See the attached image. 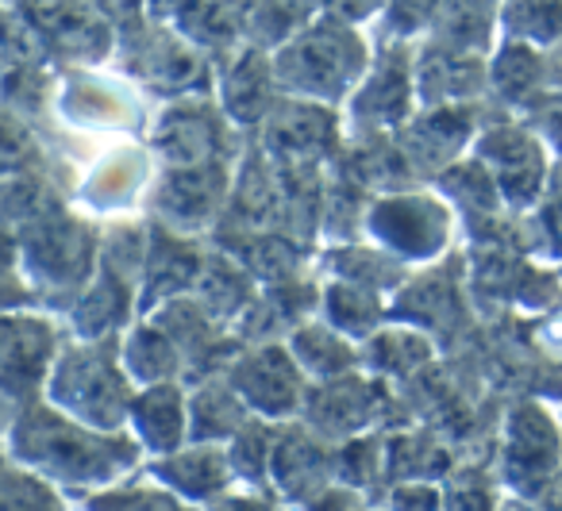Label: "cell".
Wrapping results in <instances>:
<instances>
[{"mask_svg":"<svg viewBox=\"0 0 562 511\" xmlns=\"http://www.w3.org/2000/svg\"><path fill=\"white\" fill-rule=\"evenodd\" d=\"M12 454L63 485H109L135 465V442L112 439L63 408H27L12 423Z\"/></svg>","mask_w":562,"mask_h":511,"instance_id":"1","label":"cell"},{"mask_svg":"<svg viewBox=\"0 0 562 511\" xmlns=\"http://www.w3.org/2000/svg\"><path fill=\"white\" fill-rule=\"evenodd\" d=\"M270 63L285 96L336 104L367 78L370 47L351 20L321 16L313 24H301L290 39H281L278 50H270Z\"/></svg>","mask_w":562,"mask_h":511,"instance_id":"2","label":"cell"},{"mask_svg":"<svg viewBox=\"0 0 562 511\" xmlns=\"http://www.w3.org/2000/svg\"><path fill=\"white\" fill-rule=\"evenodd\" d=\"M50 400L66 416L101 427V431L124 423L135 393L127 373L120 370L112 339H89L58 350L55 365H50Z\"/></svg>","mask_w":562,"mask_h":511,"instance_id":"3","label":"cell"},{"mask_svg":"<svg viewBox=\"0 0 562 511\" xmlns=\"http://www.w3.org/2000/svg\"><path fill=\"white\" fill-rule=\"evenodd\" d=\"M227 381L243 396V404L266 419L305 408V370L285 347H258L250 354H239Z\"/></svg>","mask_w":562,"mask_h":511,"instance_id":"4","label":"cell"},{"mask_svg":"<svg viewBox=\"0 0 562 511\" xmlns=\"http://www.w3.org/2000/svg\"><path fill=\"white\" fill-rule=\"evenodd\" d=\"M97 239L86 224L70 216H47L24 231V265L47 285H78L89 277Z\"/></svg>","mask_w":562,"mask_h":511,"instance_id":"5","label":"cell"},{"mask_svg":"<svg viewBox=\"0 0 562 511\" xmlns=\"http://www.w3.org/2000/svg\"><path fill=\"white\" fill-rule=\"evenodd\" d=\"M127 39H132V78L147 81L162 93H189L209 78L201 47L181 32H166V24L150 20V27H135L127 32Z\"/></svg>","mask_w":562,"mask_h":511,"instance_id":"6","label":"cell"},{"mask_svg":"<svg viewBox=\"0 0 562 511\" xmlns=\"http://www.w3.org/2000/svg\"><path fill=\"white\" fill-rule=\"evenodd\" d=\"M339 135V120L331 104L301 101V96H285L270 109L262 120V143L278 162L305 166L328 155L331 143Z\"/></svg>","mask_w":562,"mask_h":511,"instance_id":"7","label":"cell"},{"mask_svg":"<svg viewBox=\"0 0 562 511\" xmlns=\"http://www.w3.org/2000/svg\"><path fill=\"white\" fill-rule=\"evenodd\" d=\"M367 227L393 254L428 258L447 235V212L428 196H385L370 208Z\"/></svg>","mask_w":562,"mask_h":511,"instance_id":"8","label":"cell"},{"mask_svg":"<svg viewBox=\"0 0 562 511\" xmlns=\"http://www.w3.org/2000/svg\"><path fill=\"white\" fill-rule=\"evenodd\" d=\"M224 166L212 158V162L196 166H173L158 185L155 201L162 219H170L173 227H201L204 219H212L216 204L224 201Z\"/></svg>","mask_w":562,"mask_h":511,"instance_id":"9","label":"cell"},{"mask_svg":"<svg viewBox=\"0 0 562 511\" xmlns=\"http://www.w3.org/2000/svg\"><path fill=\"white\" fill-rule=\"evenodd\" d=\"M55 331L43 319H0V388L4 393L35 385L40 373L55 365Z\"/></svg>","mask_w":562,"mask_h":511,"instance_id":"10","label":"cell"},{"mask_svg":"<svg viewBox=\"0 0 562 511\" xmlns=\"http://www.w3.org/2000/svg\"><path fill=\"white\" fill-rule=\"evenodd\" d=\"M127 419H132L135 434H139V442L150 454H173V450H181V442L189 434L186 393L173 381L147 385L143 393H135Z\"/></svg>","mask_w":562,"mask_h":511,"instance_id":"11","label":"cell"},{"mask_svg":"<svg viewBox=\"0 0 562 511\" xmlns=\"http://www.w3.org/2000/svg\"><path fill=\"white\" fill-rule=\"evenodd\" d=\"M224 112L235 124H262L278 104V78L266 50H239L224 73Z\"/></svg>","mask_w":562,"mask_h":511,"instance_id":"12","label":"cell"},{"mask_svg":"<svg viewBox=\"0 0 562 511\" xmlns=\"http://www.w3.org/2000/svg\"><path fill=\"white\" fill-rule=\"evenodd\" d=\"M220 139V124H216V109L204 112L196 104H178L162 116L155 132V150L166 155L173 166H196V162H212V143Z\"/></svg>","mask_w":562,"mask_h":511,"instance_id":"13","label":"cell"},{"mask_svg":"<svg viewBox=\"0 0 562 511\" xmlns=\"http://www.w3.org/2000/svg\"><path fill=\"white\" fill-rule=\"evenodd\" d=\"M155 477H162L173 492L189 496V500H209L227 488L232 457L216 446L173 450V454H162V462H155Z\"/></svg>","mask_w":562,"mask_h":511,"instance_id":"14","label":"cell"},{"mask_svg":"<svg viewBox=\"0 0 562 511\" xmlns=\"http://www.w3.org/2000/svg\"><path fill=\"white\" fill-rule=\"evenodd\" d=\"M63 112L86 127H127L135 120L124 86L97 73H74L63 89Z\"/></svg>","mask_w":562,"mask_h":511,"instance_id":"15","label":"cell"},{"mask_svg":"<svg viewBox=\"0 0 562 511\" xmlns=\"http://www.w3.org/2000/svg\"><path fill=\"white\" fill-rule=\"evenodd\" d=\"M408 93H413V81L408 70L397 66V58H385V63L370 66L367 78L355 86L351 93V116L359 124H397L408 109Z\"/></svg>","mask_w":562,"mask_h":511,"instance_id":"16","label":"cell"},{"mask_svg":"<svg viewBox=\"0 0 562 511\" xmlns=\"http://www.w3.org/2000/svg\"><path fill=\"white\" fill-rule=\"evenodd\" d=\"M331 462H336V454H328V450L308 439L305 431H281V439H273L270 473H273V480L293 496L308 492V485H316Z\"/></svg>","mask_w":562,"mask_h":511,"instance_id":"17","label":"cell"},{"mask_svg":"<svg viewBox=\"0 0 562 511\" xmlns=\"http://www.w3.org/2000/svg\"><path fill=\"white\" fill-rule=\"evenodd\" d=\"M147 185V158L139 150H116L86 178V201L93 208H124Z\"/></svg>","mask_w":562,"mask_h":511,"instance_id":"18","label":"cell"},{"mask_svg":"<svg viewBox=\"0 0 562 511\" xmlns=\"http://www.w3.org/2000/svg\"><path fill=\"white\" fill-rule=\"evenodd\" d=\"M127 316V285L116 270H104L74 304V323L86 339H109Z\"/></svg>","mask_w":562,"mask_h":511,"instance_id":"19","label":"cell"},{"mask_svg":"<svg viewBox=\"0 0 562 511\" xmlns=\"http://www.w3.org/2000/svg\"><path fill=\"white\" fill-rule=\"evenodd\" d=\"M293 357L305 373L313 377H344L351 373L355 354H351V342H347L344 331H336L331 323H305L293 331Z\"/></svg>","mask_w":562,"mask_h":511,"instance_id":"20","label":"cell"},{"mask_svg":"<svg viewBox=\"0 0 562 511\" xmlns=\"http://www.w3.org/2000/svg\"><path fill=\"white\" fill-rule=\"evenodd\" d=\"M124 365L135 381H143V385H158V381H170L173 373L181 370V350L166 327L143 323L139 331L127 334Z\"/></svg>","mask_w":562,"mask_h":511,"instance_id":"21","label":"cell"},{"mask_svg":"<svg viewBox=\"0 0 562 511\" xmlns=\"http://www.w3.org/2000/svg\"><path fill=\"white\" fill-rule=\"evenodd\" d=\"M247 404L232 385H204L196 400L189 404V434L193 439H220V434H235L247 423Z\"/></svg>","mask_w":562,"mask_h":511,"instance_id":"22","label":"cell"},{"mask_svg":"<svg viewBox=\"0 0 562 511\" xmlns=\"http://www.w3.org/2000/svg\"><path fill=\"white\" fill-rule=\"evenodd\" d=\"M324 311H328V323L336 331L351 334H374L378 319H382V304H378L374 288L351 285V281H336V285L324 288Z\"/></svg>","mask_w":562,"mask_h":511,"instance_id":"23","label":"cell"},{"mask_svg":"<svg viewBox=\"0 0 562 511\" xmlns=\"http://www.w3.org/2000/svg\"><path fill=\"white\" fill-rule=\"evenodd\" d=\"M35 158H40V143H35L27 120L0 104V181L27 178Z\"/></svg>","mask_w":562,"mask_h":511,"instance_id":"24","label":"cell"},{"mask_svg":"<svg viewBox=\"0 0 562 511\" xmlns=\"http://www.w3.org/2000/svg\"><path fill=\"white\" fill-rule=\"evenodd\" d=\"M0 511H63V500L35 473H0Z\"/></svg>","mask_w":562,"mask_h":511,"instance_id":"25","label":"cell"},{"mask_svg":"<svg viewBox=\"0 0 562 511\" xmlns=\"http://www.w3.org/2000/svg\"><path fill=\"white\" fill-rule=\"evenodd\" d=\"M273 439L278 431L266 423H243V431H235V446H232V465L243 477L258 480L262 473H270V454H273Z\"/></svg>","mask_w":562,"mask_h":511,"instance_id":"26","label":"cell"},{"mask_svg":"<svg viewBox=\"0 0 562 511\" xmlns=\"http://www.w3.org/2000/svg\"><path fill=\"white\" fill-rule=\"evenodd\" d=\"M86 508L89 511H186L173 496L155 492V488H116V492L93 496Z\"/></svg>","mask_w":562,"mask_h":511,"instance_id":"27","label":"cell"},{"mask_svg":"<svg viewBox=\"0 0 562 511\" xmlns=\"http://www.w3.org/2000/svg\"><path fill=\"white\" fill-rule=\"evenodd\" d=\"M93 9L101 20L116 24L120 32H135L143 27V16H147V0H93Z\"/></svg>","mask_w":562,"mask_h":511,"instance_id":"28","label":"cell"},{"mask_svg":"<svg viewBox=\"0 0 562 511\" xmlns=\"http://www.w3.org/2000/svg\"><path fill=\"white\" fill-rule=\"evenodd\" d=\"M196 9H201V0H147V20L170 27V24L189 20Z\"/></svg>","mask_w":562,"mask_h":511,"instance_id":"29","label":"cell"},{"mask_svg":"<svg viewBox=\"0 0 562 511\" xmlns=\"http://www.w3.org/2000/svg\"><path fill=\"white\" fill-rule=\"evenodd\" d=\"M393 511H436V492L424 485H405L393 492Z\"/></svg>","mask_w":562,"mask_h":511,"instance_id":"30","label":"cell"},{"mask_svg":"<svg viewBox=\"0 0 562 511\" xmlns=\"http://www.w3.org/2000/svg\"><path fill=\"white\" fill-rule=\"evenodd\" d=\"M212 511H270L266 503H258V500H243V496H232V500H220Z\"/></svg>","mask_w":562,"mask_h":511,"instance_id":"31","label":"cell"}]
</instances>
